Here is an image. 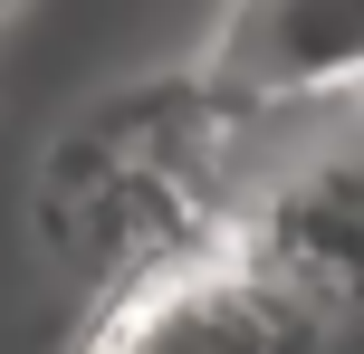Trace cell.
I'll list each match as a JSON object with an SVG mask.
<instances>
[{"mask_svg": "<svg viewBox=\"0 0 364 354\" xmlns=\"http://www.w3.org/2000/svg\"><path fill=\"white\" fill-rule=\"evenodd\" d=\"M336 115H346V134L364 144V87H355V96H336Z\"/></svg>", "mask_w": 364, "mask_h": 354, "instance_id": "2", "label": "cell"}, {"mask_svg": "<svg viewBox=\"0 0 364 354\" xmlns=\"http://www.w3.org/2000/svg\"><path fill=\"white\" fill-rule=\"evenodd\" d=\"M201 87L230 115H297V106H336V96L364 87V10L326 0V10H230L211 29V57H201Z\"/></svg>", "mask_w": 364, "mask_h": 354, "instance_id": "1", "label": "cell"}]
</instances>
